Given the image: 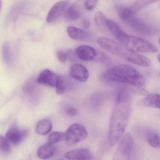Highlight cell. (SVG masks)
I'll return each mask as SVG.
<instances>
[{
	"mask_svg": "<svg viewBox=\"0 0 160 160\" xmlns=\"http://www.w3.org/2000/svg\"><path fill=\"white\" fill-rule=\"evenodd\" d=\"M11 150L9 142L5 137L0 135V153L3 154H8Z\"/></svg>",
	"mask_w": 160,
	"mask_h": 160,
	"instance_id": "obj_26",
	"label": "cell"
},
{
	"mask_svg": "<svg viewBox=\"0 0 160 160\" xmlns=\"http://www.w3.org/2000/svg\"><path fill=\"white\" fill-rule=\"evenodd\" d=\"M130 116V102L128 92H118L111 115L108 130V142L111 146L116 145L126 132Z\"/></svg>",
	"mask_w": 160,
	"mask_h": 160,
	"instance_id": "obj_1",
	"label": "cell"
},
{
	"mask_svg": "<svg viewBox=\"0 0 160 160\" xmlns=\"http://www.w3.org/2000/svg\"><path fill=\"white\" fill-rule=\"evenodd\" d=\"M157 57L158 61L159 62H160V54H158Z\"/></svg>",
	"mask_w": 160,
	"mask_h": 160,
	"instance_id": "obj_32",
	"label": "cell"
},
{
	"mask_svg": "<svg viewBox=\"0 0 160 160\" xmlns=\"http://www.w3.org/2000/svg\"><path fill=\"white\" fill-rule=\"evenodd\" d=\"M158 1L159 0H136L132 9L135 13H136L139 10L142 9L148 5Z\"/></svg>",
	"mask_w": 160,
	"mask_h": 160,
	"instance_id": "obj_25",
	"label": "cell"
},
{
	"mask_svg": "<svg viewBox=\"0 0 160 160\" xmlns=\"http://www.w3.org/2000/svg\"><path fill=\"white\" fill-rule=\"evenodd\" d=\"M91 151L87 148H80L68 151L65 154V158L68 160H91Z\"/></svg>",
	"mask_w": 160,
	"mask_h": 160,
	"instance_id": "obj_12",
	"label": "cell"
},
{
	"mask_svg": "<svg viewBox=\"0 0 160 160\" xmlns=\"http://www.w3.org/2000/svg\"><path fill=\"white\" fill-rule=\"evenodd\" d=\"M146 105L149 107L159 109L160 108V97L159 94H151L148 95L144 99Z\"/></svg>",
	"mask_w": 160,
	"mask_h": 160,
	"instance_id": "obj_19",
	"label": "cell"
},
{
	"mask_svg": "<svg viewBox=\"0 0 160 160\" xmlns=\"http://www.w3.org/2000/svg\"><path fill=\"white\" fill-rule=\"evenodd\" d=\"M58 160H65L64 159H63V158H60V159H58Z\"/></svg>",
	"mask_w": 160,
	"mask_h": 160,
	"instance_id": "obj_34",
	"label": "cell"
},
{
	"mask_svg": "<svg viewBox=\"0 0 160 160\" xmlns=\"http://www.w3.org/2000/svg\"><path fill=\"white\" fill-rule=\"evenodd\" d=\"M98 0H85L84 2V6L87 10H92L94 9L97 4Z\"/></svg>",
	"mask_w": 160,
	"mask_h": 160,
	"instance_id": "obj_29",
	"label": "cell"
},
{
	"mask_svg": "<svg viewBox=\"0 0 160 160\" xmlns=\"http://www.w3.org/2000/svg\"><path fill=\"white\" fill-rule=\"evenodd\" d=\"M66 112L70 116L73 117L77 114V111L75 108L72 107H68L66 109Z\"/></svg>",
	"mask_w": 160,
	"mask_h": 160,
	"instance_id": "obj_30",
	"label": "cell"
},
{
	"mask_svg": "<svg viewBox=\"0 0 160 160\" xmlns=\"http://www.w3.org/2000/svg\"><path fill=\"white\" fill-rule=\"evenodd\" d=\"M77 57L85 62L94 60L96 56V52L95 48L91 46L82 45L78 47L76 50Z\"/></svg>",
	"mask_w": 160,
	"mask_h": 160,
	"instance_id": "obj_13",
	"label": "cell"
},
{
	"mask_svg": "<svg viewBox=\"0 0 160 160\" xmlns=\"http://www.w3.org/2000/svg\"><path fill=\"white\" fill-rule=\"evenodd\" d=\"M56 55L58 61L61 63H65L67 60V53L62 50L56 51Z\"/></svg>",
	"mask_w": 160,
	"mask_h": 160,
	"instance_id": "obj_28",
	"label": "cell"
},
{
	"mask_svg": "<svg viewBox=\"0 0 160 160\" xmlns=\"http://www.w3.org/2000/svg\"><path fill=\"white\" fill-rule=\"evenodd\" d=\"M97 43L103 49L134 64L144 67L151 65V61L149 58L127 49L123 45L111 38L101 37L98 38Z\"/></svg>",
	"mask_w": 160,
	"mask_h": 160,
	"instance_id": "obj_3",
	"label": "cell"
},
{
	"mask_svg": "<svg viewBox=\"0 0 160 160\" xmlns=\"http://www.w3.org/2000/svg\"><path fill=\"white\" fill-rule=\"evenodd\" d=\"M147 140L149 145L153 148H157L159 146V136L157 132H150L148 133Z\"/></svg>",
	"mask_w": 160,
	"mask_h": 160,
	"instance_id": "obj_24",
	"label": "cell"
},
{
	"mask_svg": "<svg viewBox=\"0 0 160 160\" xmlns=\"http://www.w3.org/2000/svg\"><path fill=\"white\" fill-rule=\"evenodd\" d=\"M90 22L88 20L85 19L83 21L82 25L85 29H87L90 27Z\"/></svg>",
	"mask_w": 160,
	"mask_h": 160,
	"instance_id": "obj_31",
	"label": "cell"
},
{
	"mask_svg": "<svg viewBox=\"0 0 160 160\" xmlns=\"http://www.w3.org/2000/svg\"><path fill=\"white\" fill-rule=\"evenodd\" d=\"M67 32L70 38L78 41H86L90 39L92 37L88 31L74 26H69L67 29Z\"/></svg>",
	"mask_w": 160,
	"mask_h": 160,
	"instance_id": "obj_15",
	"label": "cell"
},
{
	"mask_svg": "<svg viewBox=\"0 0 160 160\" xmlns=\"http://www.w3.org/2000/svg\"><path fill=\"white\" fill-rule=\"evenodd\" d=\"M87 136L86 128L81 124L75 123L70 126L65 132V141L68 144H75L85 141Z\"/></svg>",
	"mask_w": 160,
	"mask_h": 160,
	"instance_id": "obj_6",
	"label": "cell"
},
{
	"mask_svg": "<svg viewBox=\"0 0 160 160\" xmlns=\"http://www.w3.org/2000/svg\"><path fill=\"white\" fill-rule=\"evenodd\" d=\"M107 28L110 30L115 38L123 45L126 42L128 35L124 32L119 25L111 20L107 19L106 22Z\"/></svg>",
	"mask_w": 160,
	"mask_h": 160,
	"instance_id": "obj_11",
	"label": "cell"
},
{
	"mask_svg": "<svg viewBox=\"0 0 160 160\" xmlns=\"http://www.w3.org/2000/svg\"><path fill=\"white\" fill-rule=\"evenodd\" d=\"M126 23L134 31L142 35H156L159 32V30L157 28L148 24L141 19L136 18L135 16Z\"/></svg>",
	"mask_w": 160,
	"mask_h": 160,
	"instance_id": "obj_7",
	"label": "cell"
},
{
	"mask_svg": "<svg viewBox=\"0 0 160 160\" xmlns=\"http://www.w3.org/2000/svg\"><path fill=\"white\" fill-rule=\"evenodd\" d=\"M52 128V122L48 118L41 119L39 121L36 127V132L39 135L48 134Z\"/></svg>",
	"mask_w": 160,
	"mask_h": 160,
	"instance_id": "obj_18",
	"label": "cell"
},
{
	"mask_svg": "<svg viewBox=\"0 0 160 160\" xmlns=\"http://www.w3.org/2000/svg\"><path fill=\"white\" fill-rule=\"evenodd\" d=\"M68 84L65 78L62 76H58L55 87L57 94L61 95L65 93L68 88Z\"/></svg>",
	"mask_w": 160,
	"mask_h": 160,
	"instance_id": "obj_21",
	"label": "cell"
},
{
	"mask_svg": "<svg viewBox=\"0 0 160 160\" xmlns=\"http://www.w3.org/2000/svg\"><path fill=\"white\" fill-rule=\"evenodd\" d=\"M1 7H2V2L1 0H0V11H1Z\"/></svg>",
	"mask_w": 160,
	"mask_h": 160,
	"instance_id": "obj_33",
	"label": "cell"
},
{
	"mask_svg": "<svg viewBox=\"0 0 160 160\" xmlns=\"http://www.w3.org/2000/svg\"><path fill=\"white\" fill-rule=\"evenodd\" d=\"M123 46L136 53H156L158 49L152 43L141 38L128 35Z\"/></svg>",
	"mask_w": 160,
	"mask_h": 160,
	"instance_id": "obj_4",
	"label": "cell"
},
{
	"mask_svg": "<svg viewBox=\"0 0 160 160\" xmlns=\"http://www.w3.org/2000/svg\"><path fill=\"white\" fill-rule=\"evenodd\" d=\"M116 10L119 18L126 23L133 18L135 14L132 8L125 6L117 5Z\"/></svg>",
	"mask_w": 160,
	"mask_h": 160,
	"instance_id": "obj_17",
	"label": "cell"
},
{
	"mask_svg": "<svg viewBox=\"0 0 160 160\" xmlns=\"http://www.w3.org/2000/svg\"><path fill=\"white\" fill-rule=\"evenodd\" d=\"M28 131L26 130H20L15 127L10 128L6 134V138L9 142L15 145L19 144L28 135Z\"/></svg>",
	"mask_w": 160,
	"mask_h": 160,
	"instance_id": "obj_9",
	"label": "cell"
},
{
	"mask_svg": "<svg viewBox=\"0 0 160 160\" xmlns=\"http://www.w3.org/2000/svg\"><path fill=\"white\" fill-rule=\"evenodd\" d=\"M107 20V19L101 11L96 12L95 15V21L96 25L100 30L102 31H105L106 30Z\"/></svg>",
	"mask_w": 160,
	"mask_h": 160,
	"instance_id": "obj_20",
	"label": "cell"
},
{
	"mask_svg": "<svg viewBox=\"0 0 160 160\" xmlns=\"http://www.w3.org/2000/svg\"><path fill=\"white\" fill-rule=\"evenodd\" d=\"M133 137L128 132L119 141L112 160H130L133 147Z\"/></svg>",
	"mask_w": 160,
	"mask_h": 160,
	"instance_id": "obj_5",
	"label": "cell"
},
{
	"mask_svg": "<svg viewBox=\"0 0 160 160\" xmlns=\"http://www.w3.org/2000/svg\"><path fill=\"white\" fill-rule=\"evenodd\" d=\"M55 151V148L54 145L48 142L41 146L38 148L37 156L42 160L49 159L54 156Z\"/></svg>",
	"mask_w": 160,
	"mask_h": 160,
	"instance_id": "obj_16",
	"label": "cell"
},
{
	"mask_svg": "<svg viewBox=\"0 0 160 160\" xmlns=\"http://www.w3.org/2000/svg\"><path fill=\"white\" fill-rule=\"evenodd\" d=\"M80 13L74 5L70 6L66 11L65 18L68 20L74 21L80 18Z\"/></svg>",
	"mask_w": 160,
	"mask_h": 160,
	"instance_id": "obj_22",
	"label": "cell"
},
{
	"mask_svg": "<svg viewBox=\"0 0 160 160\" xmlns=\"http://www.w3.org/2000/svg\"><path fill=\"white\" fill-rule=\"evenodd\" d=\"M3 58L7 64H10L11 62V54L10 46L8 43H5L2 50Z\"/></svg>",
	"mask_w": 160,
	"mask_h": 160,
	"instance_id": "obj_27",
	"label": "cell"
},
{
	"mask_svg": "<svg viewBox=\"0 0 160 160\" xmlns=\"http://www.w3.org/2000/svg\"><path fill=\"white\" fill-rule=\"evenodd\" d=\"M68 3V1L65 0L60 1L54 4L51 8L47 16V22L48 23H51L56 20L63 14Z\"/></svg>",
	"mask_w": 160,
	"mask_h": 160,
	"instance_id": "obj_10",
	"label": "cell"
},
{
	"mask_svg": "<svg viewBox=\"0 0 160 160\" xmlns=\"http://www.w3.org/2000/svg\"><path fill=\"white\" fill-rule=\"evenodd\" d=\"M63 141H65V132H54L50 134L48 142L51 144L54 145Z\"/></svg>",
	"mask_w": 160,
	"mask_h": 160,
	"instance_id": "obj_23",
	"label": "cell"
},
{
	"mask_svg": "<svg viewBox=\"0 0 160 160\" xmlns=\"http://www.w3.org/2000/svg\"><path fill=\"white\" fill-rule=\"evenodd\" d=\"M58 76L49 69L43 70L39 76L37 82L40 84L55 87Z\"/></svg>",
	"mask_w": 160,
	"mask_h": 160,
	"instance_id": "obj_14",
	"label": "cell"
},
{
	"mask_svg": "<svg viewBox=\"0 0 160 160\" xmlns=\"http://www.w3.org/2000/svg\"><path fill=\"white\" fill-rule=\"evenodd\" d=\"M103 79L120 83L142 88L145 85L143 76L135 68L126 64L115 66L107 69L102 75Z\"/></svg>",
	"mask_w": 160,
	"mask_h": 160,
	"instance_id": "obj_2",
	"label": "cell"
},
{
	"mask_svg": "<svg viewBox=\"0 0 160 160\" xmlns=\"http://www.w3.org/2000/svg\"><path fill=\"white\" fill-rule=\"evenodd\" d=\"M70 75L72 78L80 82H86L89 77L87 68L79 63L73 64L70 67Z\"/></svg>",
	"mask_w": 160,
	"mask_h": 160,
	"instance_id": "obj_8",
	"label": "cell"
}]
</instances>
